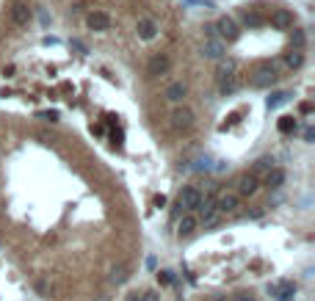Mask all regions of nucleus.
I'll use <instances>...</instances> for the list:
<instances>
[{"label":"nucleus","mask_w":315,"mask_h":301,"mask_svg":"<svg viewBox=\"0 0 315 301\" xmlns=\"http://www.w3.org/2000/svg\"><path fill=\"white\" fill-rule=\"evenodd\" d=\"M277 66L271 64V61H265V64H260L255 72H252V86L255 88H268V86H274L277 83Z\"/></svg>","instance_id":"nucleus-1"},{"label":"nucleus","mask_w":315,"mask_h":301,"mask_svg":"<svg viewBox=\"0 0 315 301\" xmlns=\"http://www.w3.org/2000/svg\"><path fill=\"white\" fill-rule=\"evenodd\" d=\"M196 210H199V221L205 224V227L216 224L218 216H221V213H218V207H216V191H213V194H208V196H202L199 207H196Z\"/></svg>","instance_id":"nucleus-2"},{"label":"nucleus","mask_w":315,"mask_h":301,"mask_svg":"<svg viewBox=\"0 0 315 301\" xmlns=\"http://www.w3.org/2000/svg\"><path fill=\"white\" fill-rule=\"evenodd\" d=\"M216 25V36L221 39V42H235L238 36H241V28H238V22L232 17H218V22H213Z\"/></svg>","instance_id":"nucleus-3"},{"label":"nucleus","mask_w":315,"mask_h":301,"mask_svg":"<svg viewBox=\"0 0 315 301\" xmlns=\"http://www.w3.org/2000/svg\"><path fill=\"white\" fill-rule=\"evenodd\" d=\"M169 119H172V130H191L196 122V113L191 111L188 105H177Z\"/></svg>","instance_id":"nucleus-4"},{"label":"nucleus","mask_w":315,"mask_h":301,"mask_svg":"<svg viewBox=\"0 0 315 301\" xmlns=\"http://www.w3.org/2000/svg\"><path fill=\"white\" fill-rule=\"evenodd\" d=\"M199 199H202L199 188L186 186V188L180 191V196H177V204H180V210H183V213H194V210L199 207Z\"/></svg>","instance_id":"nucleus-5"},{"label":"nucleus","mask_w":315,"mask_h":301,"mask_svg":"<svg viewBox=\"0 0 315 301\" xmlns=\"http://www.w3.org/2000/svg\"><path fill=\"white\" fill-rule=\"evenodd\" d=\"M31 6L28 3H22V0H17V3H11V9H9V19H11V25H17V28H28L31 25Z\"/></svg>","instance_id":"nucleus-6"},{"label":"nucleus","mask_w":315,"mask_h":301,"mask_svg":"<svg viewBox=\"0 0 315 301\" xmlns=\"http://www.w3.org/2000/svg\"><path fill=\"white\" fill-rule=\"evenodd\" d=\"M86 28H88V31H97V33L111 31V14H105V11H88Z\"/></svg>","instance_id":"nucleus-7"},{"label":"nucleus","mask_w":315,"mask_h":301,"mask_svg":"<svg viewBox=\"0 0 315 301\" xmlns=\"http://www.w3.org/2000/svg\"><path fill=\"white\" fill-rule=\"evenodd\" d=\"M224 53H227V42H221L218 36L208 39V42H205V47H202V56L210 58V61H221Z\"/></svg>","instance_id":"nucleus-8"},{"label":"nucleus","mask_w":315,"mask_h":301,"mask_svg":"<svg viewBox=\"0 0 315 301\" xmlns=\"http://www.w3.org/2000/svg\"><path fill=\"white\" fill-rule=\"evenodd\" d=\"M293 22H296V14H293L290 9H277V11L271 14V25H274L277 31H290Z\"/></svg>","instance_id":"nucleus-9"},{"label":"nucleus","mask_w":315,"mask_h":301,"mask_svg":"<svg viewBox=\"0 0 315 301\" xmlns=\"http://www.w3.org/2000/svg\"><path fill=\"white\" fill-rule=\"evenodd\" d=\"M169 66H172L169 56L158 53V56L149 58V64H147V75H149V78H161V75H166V72H169Z\"/></svg>","instance_id":"nucleus-10"},{"label":"nucleus","mask_w":315,"mask_h":301,"mask_svg":"<svg viewBox=\"0 0 315 301\" xmlns=\"http://www.w3.org/2000/svg\"><path fill=\"white\" fill-rule=\"evenodd\" d=\"M136 33H139V39L144 42H152L158 36V22L152 17H139V22H136Z\"/></svg>","instance_id":"nucleus-11"},{"label":"nucleus","mask_w":315,"mask_h":301,"mask_svg":"<svg viewBox=\"0 0 315 301\" xmlns=\"http://www.w3.org/2000/svg\"><path fill=\"white\" fill-rule=\"evenodd\" d=\"M260 191V177H255L252 172L241 174V180H238V194L241 196H255Z\"/></svg>","instance_id":"nucleus-12"},{"label":"nucleus","mask_w":315,"mask_h":301,"mask_svg":"<svg viewBox=\"0 0 315 301\" xmlns=\"http://www.w3.org/2000/svg\"><path fill=\"white\" fill-rule=\"evenodd\" d=\"M216 207H218V213L230 216V213H235V210L241 207V199H238V194H218L216 196Z\"/></svg>","instance_id":"nucleus-13"},{"label":"nucleus","mask_w":315,"mask_h":301,"mask_svg":"<svg viewBox=\"0 0 315 301\" xmlns=\"http://www.w3.org/2000/svg\"><path fill=\"white\" fill-rule=\"evenodd\" d=\"M268 293L277 301H293L296 296V285L293 282H279V285H268Z\"/></svg>","instance_id":"nucleus-14"},{"label":"nucleus","mask_w":315,"mask_h":301,"mask_svg":"<svg viewBox=\"0 0 315 301\" xmlns=\"http://www.w3.org/2000/svg\"><path fill=\"white\" fill-rule=\"evenodd\" d=\"M163 97H166L169 102H174V105H177V102H183V100L188 97V86L183 83V80H174V83H169V86H166Z\"/></svg>","instance_id":"nucleus-15"},{"label":"nucleus","mask_w":315,"mask_h":301,"mask_svg":"<svg viewBox=\"0 0 315 301\" xmlns=\"http://www.w3.org/2000/svg\"><path fill=\"white\" fill-rule=\"evenodd\" d=\"M196 227H199V218H196L194 213H183L180 224H177V238H188V235H194Z\"/></svg>","instance_id":"nucleus-16"},{"label":"nucleus","mask_w":315,"mask_h":301,"mask_svg":"<svg viewBox=\"0 0 315 301\" xmlns=\"http://www.w3.org/2000/svg\"><path fill=\"white\" fill-rule=\"evenodd\" d=\"M301 64H304V50L290 47V53H285V70L296 72V70H301Z\"/></svg>","instance_id":"nucleus-17"},{"label":"nucleus","mask_w":315,"mask_h":301,"mask_svg":"<svg viewBox=\"0 0 315 301\" xmlns=\"http://www.w3.org/2000/svg\"><path fill=\"white\" fill-rule=\"evenodd\" d=\"M271 169H274V158H271V155H263V158L255 160V166H252V174H255V177H263V174H268Z\"/></svg>","instance_id":"nucleus-18"},{"label":"nucleus","mask_w":315,"mask_h":301,"mask_svg":"<svg viewBox=\"0 0 315 301\" xmlns=\"http://www.w3.org/2000/svg\"><path fill=\"white\" fill-rule=\"evenodd\" d=\"M238 61L235 58H227L221 61V66H218V80H227V78H238Z\"/></svg>","instance_id":"nucleus-19"},{"label":"nucleus","mask_w":315,"mask_h":301,"mask_svg":"<svg viewBox=\"0 0 315 301\" xmlns=\"http://www.w3.org/2000/svg\"><path fill=\"white\" fill-rule=\"evenodd\" d=\"M265 186H268V188H282L285 186V172H282V169L274 166L271 172L265 174Z\"/></svg>","instance_id":"nucleus-20"},{"label":"nucleus","mask_w":315,"mask_h":301,"mask_svg":"<svg viewBox=\"0 0 315 301\" xmlns=\"http://www.w3.org/2000/svg\"><path fill=\"white\" fill-rule=\"evenodd\" d=\"M290 100V91H274L268 100H265V108H268V111H274V108L277 105H282V102H287Z\"/></svg>","instance_id":"nucleus-21"},{"label":"nucleus","mask_w":315,"mask_h":301,"mask_svg":"<svg viewBox=\"0 0 315 301\" xmlns=\"http://www.w3.org/2000/svg\"><path fill=\"white\" fill-rule=\"evenodd\" d=\"M218 91H221V97H230V94H235V91H238V78L218 80Z\"/></svg>","instance_id":"nucleus-22"},{"label":"nucleus","mask_w":315,"mask_h":301,"mask_svg":"<svg viewBox=\"0 0 315 301\" xmlns=\"http://www.w3.org/2000/svg\"><path fill=\"white\" fill-rule=\"evenodd\" d=\"M304 44H307V33L301 31V28H296L290 33V47H299V50H304Z\"/></svg>","instance_id":"nucleus-23"},{"label":"nucleus","mask_w":315,"mask_h":301,"mask_svg":"<svg viewBox=\"0 0 315 301\" xmlns=\"http://www.w3.org/2000/svg\"><path fill=\"white\" fill-rule=\"evenodd\" d=\"M243 25H246V28H260V25H263V17L255 14V11H246V14H243Z\"/></svg>","instance_id":"nucleus-24"},{"label":"nucleus","mask_w":315,"mask_h":301,"mask_svg":"<svg viewBox=\"0 0 315 301\" xmlns=\"http://www.w3.org/2000/svg\"><path fill=\"white\" fill-rule=\"evenodd\" d=\"M277 127H279V133H293V130H296V119H293V116H282Z\"/></svg>","instance_id":"nucleus-25"},{"label":"nucleus","mask_w":315,"mask_h":301,"mask_svg":"<svg viewBox=\"0 0 315 301\" xmlns=\"http://www.w3.org/2000/svg\"><path fill=\"white\" fill-rule=\"evenodd\" d=\"M111 282H116V285L127 282V268H125V265H116V268L111 271Z\"/></svg>","instance_id":"nucleus-26"},{"label":"nucleus","mask_w":315,"mask_h":301,"mask_svg":"<svg viewBox=\"0 0 315 301\" xmlns=\"http://www.w3.org/2000/svg\"><path fill=\"white\" fill-rule=\"evenodd\" d=\"M158 282L161 285H174V271H158Z\"/></svg>","instance_id":"nucleus-27"},{"label":"nucleus","mask_w":315,"mask_h":301,"mask_svg":"<svg viewBox=\"0 0 315 301\" xmlns=\"http://www.w3.org/2000/svg\"><path fill=\"white\" fill-rule=\"evenodd\" d=\"M70 44H72V47H75V50H78V53H83V56H86V53H88V47H86L83 42H80V39H72Z\"/></svg>","instance_id":"nucleus-28"},{"label":"nucleus","mask_w":315,"mask_h":301,"mask_svg":"<svg viewBox=\"0 0 315 301\" xmlns=\"http://www.w3.org/2000/svg\"><path fill=\"white\" fill-rule=\"evenodd\" d=\"M39 119H47V122H58V113H56V111H42V113H39Z\"/></svg>","instance_id":"nucleus-29"},{"label":"nucleus","mask_w":315,"mask_h":301,"mask_svg":"<svg viewBox=\"0 0 315 301\" xmlns=\"http://www.w3.org/2000/svg\"><path fill=\"white\" fill-rule=\"evenodd\" d=\"M158 298H161V296H158V290H147L141 296V301H158Z\"/></svg>","instance_id":"nucleus-30"},{"label":"nucleus","mask_w":315,"mask_h":301,"mask_svg":"<svg viewBox=\"0 0 315 301\" xmlns=\"http://www.w3.org/2000/svg\"><path fill=\"white\" fill-rule=\"evenodd\" d=\"M202 31H205V36H208V39H213V36H216V25H205Z\"/></svg>","instance_id":"nucleus-31"},{"label":"nucleus","mask_w":315,"mask_h":301,"mask_svg":"<svg viewBox=\"0 0 315 301\" xmlns=\"http://www.w3.org/2000/svg\"><path fill=\"white\" fill-rule=\"evenodd\" d=\"M42 44H58V39H53V36H44V39H42Z\"/></svg>","instance_id":"nucleus-32"},{"label":"nucleus","mask_w":315,"mask_h":301,"mask_svg":"<svg viewBox=\"0 0 315 301\" xmlns=\"http://www.w3.org/2000/svg\"><path fill=\"white\" fill-rule=\"evenodd\" d=\"M125 301H141V296H139V293H127Z\"/></svg>","instance_id":"nucleus-33"},{"label":"nucleus","mask_w":315,"mask_h":301,"mask_svg":"<svg viewBox=\"0 0 315 301\" xmlns=\"http://www.w3.org/2000/svg\"><path fill=\"white\" fill-rule=\"evenodd\" d=\"M235 301H255V298H252V296H246V293H243V296H235Z\"/></svg>","instance_id":"nucleus-34"}]
</instances>
